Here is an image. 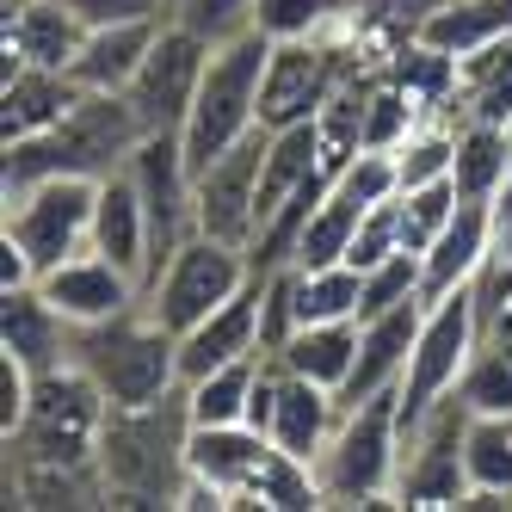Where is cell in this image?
<instances>
[{"label":"cell","mask_w":512,"mask_h":512,"mask_svg":"<svg viewBox=\"0 0 512 512\" xmlns=\"http://www.w3.org/2000/svg\"><path fill=\"white\" fill-rule=\"evenodd\" d=\"M186 445H192L186 383L149 408H112L99 445L105 506H173L179 482H186Z\"/></svg>","instance_id":"cell-1"},{"label":"cell","mask_w":512,"mask_h":512,"mask_svg":"<svg viewBox=\"0 0 512 512\" xmlns=\"http://www.w3.org/2000/svg\"><path fill=\"white\" fill-rule=\"evenodd\" d=\"M149 136L142 118L130 112L124 93H81V105L68 112L62 124L7 142V167H0V186L19 192V186H38V179H105L130 167L136 142Z\"/></svg>","instance_id":"cell-2"},{"label":"cell","mask_w":512,"mask_h":512,"mask_svg":"<svg viewBox=\"0 0 512 512\" xmlns=\"http://www.w3.org/2000/svg\"><path fill=\"white\" fill-rule=\"evenodd\" d=\"M68 364L105 389L112 408H149L167 389H179V334L149 315V309H124L112 321H93V327H75L68 340Z\"/></svg>","instance_id":"cell-3"},{"label":"cell","mask_w":512,"mask_h":512,"mask_svg":"<svg viewBox=\"0 0 512 512\" xmlns=\"http://www.w3.org/2000/svg\"><path fill=\"white\" fill-rule=\"evenodd\" d=\"M105 420L112 401L81 371V364H56V371L31 377L25 420L7 432L13 463H50V469H99Z\"/></svg>","instance_id":"cell-4"},{"label":"cell","mask_w":512,"mask_h":512,"mask_svg":"<svg viewBox=\"0 0 512 512\" xmlns=\"http://www.w3.org/2000/svg\"><path fill=\"white\" fill-rule=\"evenodd\" d=\"M266 56H272V38L266 31H235L210 50V68L198 81V99L186 124H179V149L192 161V179L216 161L229 155L241 136L260 130V81H266Z\"/></svg>","instance_id":"cell-5"},{"label":"cell","mask_w":512,"mask_h":512,"mask_svg":"<svg viewBox=\"0 0 512 512\" xmlns=\"http://www.w3.org/2000/svg\"><path fill=\"white\" fill-rule=\"evenodd\" d=\"M401 469V389H377L364 401H340V426L315 463L327 506H395Z\"/></svg>","instance_id":"cell-6"},{"label":"cell","mask_w":512,"mask_h":512,"mask_svg":"<svg viewBox=\"0 0 512 512\" xmlns=\"http://www.w3.org/2000/svg\"><path fill=\"white\" fill-rule=\"evenodd\" d=\"M475 346H482V315H475V290H451V297H432L420 315V334L408 352V371H401V432H414L438 401H451Z\"/></svg>","instance_id":"cell-7"},{"label":"cell","mask_w":512,"mask_h":512,"mask_svg":"<svg viewBox=\"0 0 512 512\" xmlns=\"http://www.w3.org/2000/svg\"><path fill=\"white\" fill-rule=\"evenodd\" d=\"M247 284H253L247 247H229L216 235H186L173 247V260L142 284V309H149L167 334H192L210 309H223Z\"/></svg>","instance_id":"cell-8"},{"label":"cell","mask_w":512,"mask_h":512,"mask_svg":"<svg viewBox=\"0 0 512 512\" xmlns=\"http://www.w3.org/2000/svg\"><path fill=\"white\" fill-rule=\"evenodd\" d=\"M93 198H99V179H38V186H19L7 192V216H0V235H7L31 272H50L62 260L93 247Z\"/></svg>","instance_id":"cell-9"},{"label":"cell","mask_w":512,"mask_h":512,"mask_svg":"<svg viewBox=\"0 0 512 512\" xmlns=\"http://www.w3.org/2000/svg\"><path fill=\"white\" fill-rule=\"evenodd\" d=\"M469 408L463 395L438 401V408L401 432V469H395V506H420V512H445V506H463L469 494Z\"/></svg>","instance_id":"cell-10"},{"label":"cell","mask_w":512,"mask_h":512,"mask_svg":"<svg viewBox=\"0 0 512 512\" xmlns=\"http://www.w3.org/2000/svg\"><path fill=\"white\" fill-rule=\"evenodd\" d=\"M210 38H198L192 25H179L167 19L161 25V38L149 50V62H142V75L130 81V112L142 118V130H179L192 112V99H198V81H204V68H210Z\"/></svg>","instance_id":"cell-11"},{"label":"cell","mask_w":512,"mask_h":512,"mask_svg":"<svg viewBox=\"0 0 512 512\" xmlns=\"http://www.w3.org/2000/svg\"><path fill=\"white\" fill-rule=\"evenodd\" d=\"M266 124L241 136L229 155H216L198 179H192V198H198V235H216L229 247L253 241V223H260V173H266Z\"/></svg>","instance_id":"cell-12"},{"label":"cell","mask_w":512,"mask_h":512,"mask_svg":"<svg viewBox=\"0 0 512 512\" xmlns=\"http://www.w3.org/2000/svg\"><path fill=\"white\" fill-rule=\"evenodd\" d=\"M340 75H346V56L327 44V38H290V44H272V56H266V81H260V124H266V130L315 124L321 99L334 93Z\"/></svg>","instance_id":"cell-13"},{"label":"cell","mask_w":512,"mask_h":512,"mask_svg":"<svg viewBox=\"0 0 512 512\" xmlns=\"http://www.w3.org/2000/svg\"><path fill=\"white\" fill-rule=\"evenodd\" d=\"M278 457V445L260 426H192L186 445V475L210 482L229 506H253L260 500V475Z\"/></svg>","instance_id":"cell-14"},{"label":"cell","mask_w":512,"mask_h":512,"mask_svg":"<svg viewBox=\"0 0 512 512\" xmlns=\"http://www.w3.org/2000/svg\"><path fill=\"white\" fill-rule=\"evenodd\" d=\"M38 290L68 315V327H93V321H112L124 309L142 303V284L118 266V260H105V253H75V260H62L38 278Z\"/></svg>","instance_id":"cell-15"},{"label":"cell","mask_w":512,"mask_h":512,"mask_svg":"<svg viewBox=\"0 0 512 512\" xmlns=\"http://www.w3.org/2000/svg\"><path fill=\"white\" fill-rule=\"evenodd\" d=\"M68 340H75V327H68V315L44 297L38 284L0 290V352L19 358L31 377L68 364Z\"/></svg>","instance_id":"cell-16"},{"label":"cell","mask_w":512,"mask_h":512,"mask_svg":"<svg viewBox=\"0 0 512 512\" xmlns=\"http://www.w3.org/2000/svg\"><path fill=\"white\" fill-rule=\"evenodd\" d=\"M420 315H426V297L414 303H395L371 321H358V364L340 389V401H364L377 389H401V371H408V352H414V334H420Z\"/></svg>","instance_id":"cell-17"},{"label":"cell","mask_w":512,"mask_h":512,"mask_svg":"<svg viewBox=\"0 0 512 512\" xmlns=\"http://www.w3.org/2000/svg\"><path fill=\"white\" fill-rule=\"evenodd\" d=\"M247 352H266L260 346V278L235 290L223 309H210L192 334H179V383L216 371V364H235Z\"/></svg>","instance_id":"cell-18"},{"label":"cell","mask_w":512,"mask_h":512,"mask_svg":"<svg viewBox=\"0 0 512 512\" xmlns=\"http://www.w3.org/2000/svg\"><path fill=\"white\" fill-rule=\"evenodd\" d=\"M93 253L118 260L136 284L149 278V253H155V229H149V204H142L136 179L118 167L99 179V198H93Z\"/></svg>","instance_id":"cell-19"},{"label":"cell","mask_w":512,"mask_h":512,"mask_svg":"<svg viewBox=\"0 0 512 512\" xmlns=\"http://www.w3.org/2000/svg\"><path fill=\"white\" fill-rule=\"evenodd\" d=\"M334 426H340V395L334 389H321V383H309L297 371H278V401H272L266 438L284 457H297V463L315 469L321 451H327V438H334Z\"/></svg>","instance_id":"cell-20"},{"label":"cell","mask_w":512,"mask_h":512,"mask_svg":"<svg viewBox=\"0 0 512 512\" xmlns=\"http://www.w3.org/2000/svg\"><path fill=\"white\" fill-rule=\"evenodd\" d=\"M488 247H494V223H488V204L463 198L457 216L445 229H438V241L420 253V297H451V290L475 284V272L488 266Z\"/></svg>","instance_id":"cell-21"},{"label":"cell","mask_w":512,"mask_h":512,"mask_svg":"<svg viewBox=\"0 0 512 512\" xmlns=\"http://www.w3.org/2000/svg\"><path fill=\"white\" fill-rule=\"evenodd\" d=\"M87 44V25L68 0H19L7 7V68H75Z\"/></svg>","instance_id":"cell-22"},{"label":"cell","mask_w":512,"mask_h":512,"mask_svg":"<svg viewBox=\"0 0 512 512\" xmlns=\"http://www.w3.org/2000/svg\"><path fill=\"white\" fill-rule=\"evenodd\" d=\"M81 93L87 87L68 75V68H31V62L7 68V87H0V136L25 142V136L62 124L81 105Z\"/></svg>","instance_id":"cell-23"},{"label":"cell","mask_w":512,"mask_h":512,"mask_svg":"<svg viewBox=\"0 0 512 512\" xmlns=\"http://www.w3.org/2000/svg\"><path fill=\"white\" fill-rule=\"evenodd\" d=\"M161 25H167V19L93 25L68 75H75L87 93H130V81L142 75V62H149V50H155V38H161Z\"/></svg>","instance_id":"cell-24"},{"label":"cell","mask_w":512,"mask_h":512,"mask_svg":"<svg viewBox=\"0 0 512 512\" xmlns=\"http://www.w3.org/2000/svg\"><path fill=\"white\" fill-rule=\"evenodd\" d=\"M512 38V0H432V7L414 19V44L438 50V56H475L488 44Z\"/></svg>","instance_id":"cell-25"},{"label":"cell","mask_w":512,"mask_h":512,"mask_svg":"<svg viewBox=\"0 0 512 512\" xmlns=\"http://www.w3.org/2000/svg\"><path fill=\"white\" fill-rule=\"evenodd\" d=\"M278 364L340 395L352 364H358V321H303L297 334H290V346L278 352Z\"/></svg>","instance_id":"cell-26"},{"label":"cell","mask_w":512,"mask_h":512,"mask_svg":"<svg viewBox=\"0 0 512 512\" xmlns=\"http://www.w3.org/2000/svg\"><path fill=\"white\" fill-rule=\"evenodd\" d=\"M457 192L475 198V204H488L506 179H512V130L506 124H488V118H463L457 124Z\"/></svg>","instance_id":"cell-27"},{"label":"cell","mask_w":512,"mask_h":512,"mask_svg":"<svg viewBox=\"0 0 512 512\" xmlns=\"http://www.w3.org/2000/svg\"><path fill=\"white\" fill-rule=\"evenodd\" d=\"M260 364H266V352H247V358H235V364H216V371L192 377V383H186L192 426H247Z\"/></svg>","instance_id":"cell-28"},{"label":"cell","mask_w":512,"mask_h":512,"mask_svg":"<svg viewBox=\"0 0 512 512\" xmlns=\"http://www.w3.org/2000/svg\"><path fill=\"white\" fill-rule=\"evenodd\" d=\"M364 272L358 266H297V315L303 321H358Z\"/></svg>","instance_id":"cell-29"},{"label":"cell","mask_w":512,"mask_h":512,"mask_svg":"<svg viewBox=\"0 0 512 512\" xmlns=\"http://www.w3.org/2000/svg\"><path fill=\"white\" fill-rule=\"evenodd\" d=\"M358 204L334 198V192H321L315 216L303 223V241H297V266H340L346 253H352V235H358Z\"/></svg>","instance_id":"cell-30"},{"label":"cell","mask_w":512,"mask_h":512,"mask_svg":"<svg viewBox=\"0 0 512 512\" xmlns=\"http://www.w3.org/2000/svg\"><path fill=\"white\" fill-rule=\"evenodd\" d=\"M469 488L512 494V414H469Z\"/></svg>","instance_id":"cell-31"},{"label":"cell","mask_w":512,"mask_h":512,"mask_svg":"<svg viewBox=\"0 0 512 512\" xmlns=\"http://www.w3.org/2000/svg\"><path fill=\"white\" fill-rule=\"evenodd\" d=\"M451 167H457V130H451L445 118H426V124L395 149V179H401V192L432 186V179H451Z\"/></svg>","instance_id":"cell-32"},{"label":"cell","mask_w":512,"mask_h":512,"mask_svg":"<svg viewBox=\"0 0 512 512\" xmlns=\"http://www.w3.org/2000/svg\"><path fill=\"white\" fill-rule=\"evenodd\" d=\"M395 204H401V241H408V253H426L438 241V229L457 216L463 192H457V179H432V186L395 192Z\"/></svg>","instance_id":"cell-33"},{"label":"cell","mask_w":512,"mask_h":512,"mask_svg":"<svg viewBox=\"0 0 512 512\" xmlns=\"http://www.w3.org/2000/svg\"><path fill=\"white\" fill-rule=\"evenodd\" d=\"M327 192L358 204V210H371V204H389L401 192V179H395V155L389 149H358L334 179H327Z\"/></svg>","instance_id":"cell-34"},{"label":"cell","mask_w":512,"mask_h":512,"mask_svg":"<svg viewBox=\"0 0 512 512\" xmlns=\"http://www.w3.org/2000/svg\"><path fill=\"white\" fill-rule=\"evenodd\" d=\"M334 19H340V0H253V31H266L272 44L321 38Z\"/></svg>","instance_id":"cell-35"},{"label":"cell","mask_w":512,"mask_h":512,"mask_svg":"<svg viewBox=\"0 0 512 512\" xmlns=\"http://www.w3.org/2000/svg\"><path fill=\"white\" fill-rule=\"evenodd\" d=\"M253 278H260V346H266V358H278L290 346V334L303 327V315H297V266L253 272Z\"/></svg>","instance_id":"cell-36"},{"label":"cell","mask_w":512,"mask_h":512,"mask_svg":"<svg viewBox=\"0 0 512 512\" xmlns=\"http://www.w3.org/2000/svg\"><path fill=\"white\" fill-rule=\"evenodd\" d=\"M420 297V253H395V260L364 272V297H358V321H371L395 303H414Z\"/></svg>","instance_id":"cell-37"},{"label":"cell","mask_w":512,"mask_h":512,"mask_svg":"<svg viewBox=\"0 0 512 512\" xmlns=\"http://www.w3.org/2000/svg\"><path fill=\"white\" fill-rule=\"evenodd\" d=\"M395 253H408V241H401V204H371L358 216V235H352V253H346V266L358 272H371L383 260H395Z\"/></svg>","instance_id":"cell-38"},{"label":"cell","mask_w":512,"mask_h":512,"mask_svg":"<svg viewBox=\"0 0 512 512\" xmlns=\"http://www.w3.org/2000/svg\"><path fill=\"white\" fill-rule=\"evenodd\" d=\"M173 19H179V25H192L198 38L223 44V38H235V31L253 25V0H179Z\"/></svg>","instance_id":"cell-39"},{"label":"cell","mask_w":512,"mask_h":512,"mask_svg":"<svg viewBox=\"0 0 512 512\" xmlns=\"http://www.w3.org/2000/svg\"><path fill=\"white\" fill-rule=\"evenodd\" d=\"M81 25H124V19H167V0H68Z\"/></svg>","instance_id":"cell-40"},{"label":"cell","mask_w":512,"mask_h":512,"mask_svg":"<svg viewBox=\"0 0 512 512\" xmlns=\"http://www.w3.org/2000/svg\"><path fill=\"white\" fill-rule=\"evenodd\" d=\"M488 223H494V247H488V253L512 266V179L488 198Z\"/></svg>","instance_id":"cell-41"},{"label":"cell","mask_w":512,"mask_h":512,"mask_svg":"<svg viewBox=\"0 0 512 512\" xmlns=\"http://www.w3.org/2000/svg\"><path fill=\"white\" fill-rule=\"evenodd\" d=\"M25 284H38V272H31V260L0 235V290H25Z\"/></svg>","instance_id":"cell-42"},{"label":"cell","mask_w":512,"mask_h":512,"mask_svg":"<svg viewBox=\"0 0 512 512\" xmlns=\"http://www.w3.org/2000/svg\"><path fill=\"white\" fill-rule=\"evenodd\" d=\"M506 130H512V124H506Z\"/></svg>","instance_id":"cell-43"}]
</instances>
